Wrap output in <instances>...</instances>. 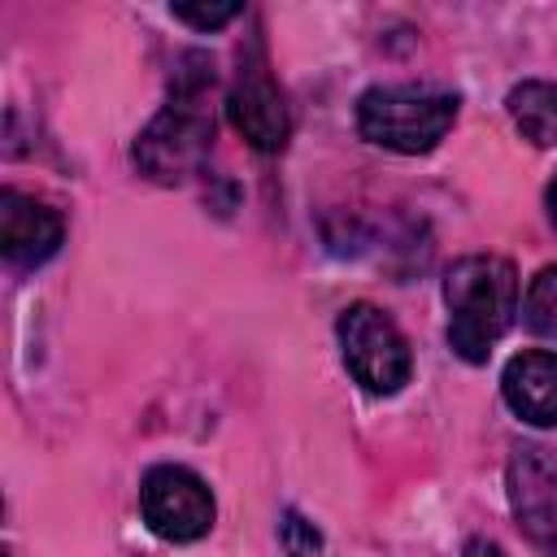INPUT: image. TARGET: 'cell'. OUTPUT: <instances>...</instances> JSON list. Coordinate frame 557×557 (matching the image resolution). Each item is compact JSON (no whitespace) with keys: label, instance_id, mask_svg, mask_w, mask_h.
<instances>
[{"label":"cell","instance_id":"cell-1","mask_svg":"<svg viewBox=\"0 0 557 557\" xmlns=\"http://www.w3.org/2000/svg\"><path fill=\"white\" fill-rule=\"evenodd\" d=\"M444 305H448V344L461 361L479 366L496 348V339L513 326L518 313V270L505 257L474 252L453 261L444 274Z\"/></svg>","mask_w":557,"mask_h":557},{"label":"cell","instance_id":"cell-2","mask_svg":"<svg viewBox=\"0 0 557 557\" xmlns=\"http://www.w3.org/2000/svg\"><path fill=\"white\" fill-rule=\"evenodd\" d=\"M213 87V70L196 57V70H183L174 78L170 104L148 122V131L135 139V165L157 183H183L191 178L213 144V117L205 104V91Z\"/></svg>","mask_w":557,"mask_h":557},{"label":"cell","instance_id":"cell-3","mask_svg":"<svg viewBox=\"0 0 557 557\" xmlns=\"http://www.w3.org/2000/svg\"><path fill=\"white\" fill-rule=\"evenodd\" d=\"M453 122H457V96L431 83H387V87H370L357 100L361 139L405 157L431 152Z\"/></svg>","mask_w":557,"mask_h":557},{"label":"cell","instance_id":"cell-4","mask_svg":"<svg viewBox=\"0 0 557 557\" xmlns=\"http://www.w3.org/2000/svg\"><path fill=\"white\" fill-rule=\"evenodd\" d=\"M339 348H344V366L352 370V379L374 392V396H392L409 383L413 357H409V339L400 335V326L379 309V305H348L339 313Z\"/></svg>","mask_w":557,"mask_h":557},{"label":"cell","instance_id":"cell-5","mask_svg":"<svg viewBox=\"0 0 557 557\" xmlns=\"http://www.w3.org/2000/svg\"><path fill=\"white\" fill-rule=\"evenodd\" d=\"M139 509L144 522L170 544H191L213 527V492L187 466H152L139 483Z\"/></svg>","mask_w":557,"mask_h":557},{"label":"cell","instance_id":"cell-6","mask_svg":"<svg viewBox=\"0 0 557 557\" xmlns=\"http://www.w3.org/2000/svg\"><path fill=\"white\" fill-rule=\"evenodd\" d=\"M226 117L231 126L257 148V152H278L292 135V113L278 91V83L265 74V65H244L231 96H226Z\"/></svg>","mask_w":557,"mask_h":557},{"label":"cell","instance_id":"cell-7","mask_svg":"<svg viewBox=\"0 0 557 557\" xmlns=\"http://www.w3.org/2000/svg\"><path fill=\"white\" fill-rule=\"evenodd\" d=\"M509 505L518 527L548 544L557 535V461L540 444H522L509 457Z\"/></svg>","mask_w":557,"mask_h":557},{"label":"cell","instance_id":"cell-8","mask_svg":"<svg viewBox=\"0 0 557 557\" xmlns=\"http://www.w3.org/2000/svg\"><path fill=\"white\" fill-rule=\"evenodd\" d=\"M61 235H65V222L52 205L26 191H13V187L0 191V252L13 265L22 270L44 265L61 248Z\"/></svg>","mask_w":557,"mask_h":557},{"label":"cell","instance_id":"cell-9","mask_svg":"<svg viewBox=\"0 0 557 557\" xmlns=\"http://www.w3.org/2000/svg\"><path fill=\"white\" fill-rule=\"evenodd\" d=\"M509 409L531 426H557V352H518L500 374Z\"/></svg>","mask_w":557,"mask_h":557},{"label":"cell","instance_id":"cell-10","mask_svg":"<svg viewBox=\"0 0 557 557\" xmlns=\"http://www.w3.org/2000/svg\"><path fill=\"white\" fill-rule=\"evenodd\" d=\"M509 117L522 131V139H531L535 148H553L557 144V83H540L527 78L509 91Z\"/></svg>","mask_w":557,"mask_h":557},{"label":"cell","instance_id":"cell-11","mask_svg":"<svg viewBox=\"0 0 557 557\" xmlns=\"http://www.w3.org/2000/svg\"><path fill=\"white\" fill-rule=\"evenodd\" d=\"M527 326L544 339H557V265H544L527 287Z\"/></svg>","mask_w":557,"mask_h":557},{"label":"cell","instance_id":"cell-12","mask_svg":"<svg viewBox=\"0 0 557 557\" xmlns=\"http://www.w3.org/2000/svg\"><path fill=\"white\" fill-rule=\"evenodd\" d=\"M239 13H244V4H174V17L196 30H218V26L235 22Z\"/></svg>","mask_w":557,"mask_h":557},{"label":"cell","instance_id":"cell-13","mask_svg":"<svg viewBox=\"0 0 557 557\" xmlns=\"http://www.w3.org/2000/svg\"><path fill=\"white\" fill-rule=\"evenodd\" d=\"M283 540H287V553H292V557H313V553H318V531L305 527L300 513H287V522H283Z\"/></svg>","mask_w":557,"mask_h":557},{"label":"cell","instance_id":"cell-14","mask_svg":"<svg viewBox=\"0 0 557 557\" xmlns=\"http://www.w3.org/2000/svg\"><path fill=\"white\" fill-rule=\"evenodd\" d=\"M466 557H505V548H500L496 540H483V535H474V540L466 544Z\"/></svg>","mask_w":557,"mask_h":557},{"label":"cell","instance_id":"cell-15","mask_svg":"<svg viewBox=\"0 0 557 557\" xmlns=\"http://www.w3.org/2000/svg\"><path fill=\"white\" fill-rule=\"evenodd\" d=\"M548 213H553V222H557V178L548 183Z\"/></svg>","mask_w":557,"mask_h":557}]
</instances>
